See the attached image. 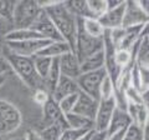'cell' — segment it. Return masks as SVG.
I'll use <instances>...</instances> for the list:
<instances>
[{
    "mask_svg": "<svg viewBox=\"0 0 149 140\" xmlns=\"http://www.w3.org/2000/svg\"><path fill=\"white\" fill-rule=\"evenodd\" d=\"M39 5L49 15L50 20L54 23L62 40L68 44L71 50L74 53L78 19L68 11V9L65 6V1H61V0H57V1L56 0L39 1Z\"/></svg>",
    "mask_w": 149,
    "mask_h": 140,
    "instance_id": "obj_1",
    "label": "cell"
},
{
    "mask_svg": "<svg viewBox=\"0 0 149 140\" xmlns=\"http://www.w3.org/2000/svg\"><path fill=\"white\" fill-rule=\"evenodd\" d=\"M1 57L5 59L6 64L14 70V73L21 79V81L26 86H29L34 91L37 89H45L44 81L37 76V74L35 71L32 58L21 57V55L13 53L6 45L3 48Z\"/></svg>",
    "mask_w": 149,
    "mask_h": 140,
    "instance_id": "obj_2",
    "label": "cell"
},
{
    "mask_svg": "<svg viewBox=\"0 0 149 140\" xmlns=\"http://www.w3.org/2000/svg\"><path fill=\"white\" fill-rule=\"evenodd\" d=\"M42 9L36 0H17L13 16V29H29Z\"/></svg>",
    "mask_w": 149,
    "mask_h": 140,
    "instance_id": "obj_3",
    "label": "cell"
},
{
    "mask_svg": "<svg viewBox=\"0 0 149 140\" xmlns=\"http://www.w3.org/2000/svg\"><path fill=\"white\" fill-rule=\"evenodd\" d=\"M21 123L22 115L20 110L10 101L0 99V136L16 132Z\"/></svg>",
    "mask_w": 149,
    "mask_h": 140,
    "instance_id": "obj_4",
    "label": "cell"
},
{
    "mask_svg": "<svg viewBox=\"0 0 149 140\" xmlns=\"http://www.w3.org/2000/svg\"><path fill=\"white\" fill-rule=\"evenodd\" d=\"M103 50V38H92L87 35L82 30L80 19H78L77 28V36H76V45H74V54L78 62H83L86 58Z\"/></svg>",
    "mask_w": 149,
    "mask_h": 140,
    "instance_id": "obj_5",
    "label": "cell"
},
{
    "mask_svg": "<svg viewBox=\"0 0 149 140\" xmlns=\"http://www.w3.org/2000/svg\"><path fill=\"white\" fill-rule=\"evenodd\" d=\"M106 75V69H101L96 70V71L80 74L74 79V81H76V85L80 93H83V94L91 96L92 99L100 101V86Z\"/></svg>",
    "mask_w": 149,
    "mask_h": 140,
    "instance_id": "obj_6",
    "label": "cell"
},
{
    "mask_svg": "<svg viewBox=\"0 0 149 140\" xmlns=\"http://www.w3.org/2000/svg\"><path fill=\"white\" fill-rule=\"evenodd\" d=\"M116 108H117V103H116L114 96L111 98V99L100 100L95 120H93V130L107 133L109 121L112 119V115H113Z\"/></svg>",
    "mask_w": 149,
    "mask_h": 140,
    "instance_id": "obj_7",
    "label": "cell"
},
{
    "mask_svg": "<svg viewBox=\"0 0 149 140\" xmlns=\"http://www.w3.org/2000/svg\"><path fill=\"white\" fill-rule=\"evenodd\" d=\"M50 43H51L50 40L41 38V39H31L25 41H15V43H5V45L13 53L17 55L26 58H34Z\"/></svg>",
    "mask_w": 149,
    "mask_h": 140,
    "instance_id": "obj_8",
    "label": "cell"
},
{
    "mask_svg": "<svg viewBox=\"0 0 149 140\" xmlns=\"http://www.w3.org/2000/svg\"><path fill=\"white\" fill-rule=\"evenodd\" d=\"M30 29L35 30L41 38L47 39L50 41H63L62 38L60 36L57 29L55 28L54 23L50 20L49 15L45 13V10L40 13V15L37 16V19L35 20Z\"/></svg>",
    "mask_w": 149,
    "mask_h": 140,
    "instance_id": "obj_9",
    "label": "cell"
},
{
    "mask_svg": "<svg viewBox=\"0 0 149 140\" xmlns=\"http://www.w3.org/2000/svg\"><path fill=\"white\" fill-rule=\"evenodd\" d=\"M60 124L63 128H68L66 123V115L62 113V110L60 109L57 101H55L50 96V99L46 101V104L42 106V128L47 127L50 124Z\"/></svg>",
    "mask_w": 149,
    "mask_h": 140,
    "instance_id": "obj_10",
    "label": "cell"
},
{
    "mask_svg": "<svg viewBox=\"0 0 149 140\" xmlns=\"http://www.w3.org/2000/svg\"><path fill=\"white\" fill-rule=\"evenodd\" d=\"M149 15L138 6L137 1H125V10L122 28H130L148 24Z\"/></svg>",
    "mask_w": 149,
    "mask_h": 140,
    "instance_id": "obj_11",
    "label": "cell"
},
{
    "mask_svg": "<svg viewBox=\"0 0 149 140\" xmlns=\"http://www.w3.org/2000/svg\"><path fill=\"white\" fill-rule=\"evenodd\" d=\"M97 106H98V101L97 100L92 99L91 96L78 91V98H77L76 104H74L72 113L81 115L83 118H87L88 120L93 121L95 120V116H96Z\"/></svg>",
    "mask_w": 149,
    "mask_h": 140,
    "instance_id": "obj_12",
    "label": "cell"
},
{
    "mask_svg": "<svg viewBox=\"0 0 149 140\" xmlns=\"http://www.w3.org/2000/svg\"><path fill=\"white\" fill-rule=\"evenodd\" d=\"M124 10H125V1H123L117 8L111 9V10H107L103 15L98 19L100 24L103 26L104 30H113V29L122 28Z\"/></svg>",
    "mask_w": 149,
    "mask_h": 140,
    "instance_id": "obj_13",
    "label": "cell"
},
{
    "mask_svg": "<svg viewBox=\"0 0 149 140\" xmlns=\"http://www.w3.org/2000/svg\"><path fill=\"white\" fill-rule=\"evenodd\" d=\"M60 64V71H61V76L68 78L74 80L78 75H80V62L73 51H68V53L63 54L61 58H58Z\"/></svg>",
    "mask_w": 149,
    "mask_h": 140,
    "instance_id": "obj_14",
    "label": "cell"
},
{
    "mask_svg": "<svg viewBox=\"0 0 149 140\" xmlns=\"http://www.w3.org/2000/svg\"><path fill=\"white\" fill-rule=\"evenodd\" d=\"M76 93H78V88L76 85V81L72 80V79L61 76L60 80L57 81V84H56L55 89L51 93V98H52L55 101H60L61 99H63V98L76 94Z\"/></svg>",
    "mask_w": 149,
    "mask_h": 140,
    "instance_id": "obj_15",
    "label": "cell"
},
{
    "mask_svg": "<svg viewBox=\"0 0 149 140\" xmlns=\"http://www.w3.org/2000/svg\"><path fill=\"white\" fill-rule=\"evenodd\" d=\"M130 124H132V120H130V118L128 116L127 111L117 106V108L114 109V113L112 115V119L109 121L108 129H107V134H111V133L117 132V130L128 128Z\"/></svg>",
    "mask_w": 149,
    "mask_h": 140,
    "instance_id": "obj_16",
    "label": "cell"
},
{
    "mask_svg": "<svg viewBox=\"0 0 149 140\" xmlns=\"http://www.w3.org/2000/svg\"><path fill=\"white\" fill-rule=\"evenodd\" d=\"M104 53L103 50L98 51V53L91 55V57L86 58L83 62L80 63V73L85 74V73H91V71H96V70H101L104 69Z\"/></svg>",
    "mask_w": 149,
    "mask_h": 140,
    "instance_id": "obj_17",
    "label": "cell"
},
{
    "mask_svg": "<svg viewBox=\"0 0 149 140\" xmlns=\"http://www.w3.org/2000/svg\"><path fill=\"white\" fill-rule=\"evenodd\" d=\"M68 51H72V50L67 43H65V41H51V43L49 45H46L37 55L50 58V59H58V58H61L63 54L68 53Z\"/></svg>",
    "mask_w": 149,
    "mask_h": 140,
    "instance_id": "obj_18",
    "label": "cell"
},
{
    "mask_svg": "<svg viewBox=\"0 0 149 140\" xmlns=\"http://www.w3.org/2000/svg\"><path fill=\"white\" fill-rule=\"evenodd\" d=\"M31 39H41V36L32 29H11L5 35V43H15V41H25ZM44 39V38H42Z\"/></svg>",
    "mask_w": 149,
    "mask_h": 140,
    "instance_id": "obj_19",
    "label": "cell"
},
{
    "mask_svg": "<svg viewBox=\"0 0 149 140\" xmlns=\"http://www.w3.org/2000/svg\"><path fill=\"white\" fill-rule=\"evenodd\" d=\"M80 24L82 30L86 33L87 35L92 36V38H103L104 29L103 26L100 24L98 19H93V18H86V19H80Z\"/></svg>",
    "mask_w": 149,
    "mask_h": 140,
    "instance_id": "obj_20",
    "label": "cell"
},
{
    "mask_svg": "<svg viewBox=\"0 0 149 140\" xmlns=\"http://www.w3.org/2000/svg\"><path fill=\"white\" fill-rule=\"evenodd\" d=\"M65 6H66L68 9V11L71 13L73 16H76L77 19L91 18L87 1H76V0H71V1H65Z\"/></svg>",
    "mask_w": 149,
    "mask_h": 140,
    "instance_id": "obj_21",
    "label": "cell"
},
{
    "mask_svg": "<svg viewBox=\"0 0 149 140\" xmlns=\"http://www.w3.org/2000/svg\"><path fill=\"white\" fill-rule=\"evenodd\" d=\"M32 60H34V66H35V71L37 74V76L45 84L46 78L49 75L51 64H52V59L41 57V55H36V57L32 58Z\"/></svg>",
    "mask_w": 149,
    "mask_h": 140,
    "instance_id": "obj_22",
    "label": "cell"
},
{
    "mask_svg": "<svg viewBox=\"0 0 149 140\" xmlns=\"http://www.w3.org/2000/svg\"><path fill=\"white\" fill-rule=\"evenodd\" d=\"M66 123L67 127L72 129H93V121L74 113L66 115Z\"/></svg>",
    "mask_w": 149,
    "mask_h": 140,
    "instance_id": "obj_23",
    "label": "cell"
},
{
    "mask_svg": "<svg viewBox=\"0 0 149 140\" xmlns=\"http://www.w3.org/2000/svg\"><path fill=\"white\" fill-rule=\"evenodd\" d=\"M65 129L66 128H63L62 125L55 123L42 128L41 132H37V133H39L41 140H60Z\"/></svg>",
    "mask_w": 149,
    "mask_h": 140,
    "instance_id": "obj_24",
    "label": "cell"
},
{
    "mask_svg": "<svg viewBox=\"0 0 149 140\" xmlns=\"http://www.w3.org/2000/svg\"><path fill=\"white\" fill-rule=\"evenodd\" d=\"M114 63L119 69L129 68L134 63L132 51L129 50H116L114 53Z\"/></svg>",
    "mask_w": 149,
    "mask_h": 140,
    "instance_id": "obj_25",
    "label": "cell"
},
{
    "mask_svg": "<svg viewBox=\"0 0 149 140\" xmlns=\"http://www.w3.org/2000/svg\"><path fill=\"white\" fill-rule=\"evenodd\" d=\"M88 10H90V15L93 19H100L107 11V3L106 0H87Z\"/></svg>",
    "mask_w": 149,
    "mask_h": 140,
    "instance_id": "obj_26",
    "label": "cell"
},
{
    "mask_svg": "<svg viewBox=\"0 0 149 140\" xmlns=\"http://www.w3.org/2000/svg\"><path fill=\"white\" fill-rule=\"evenodd\" d=\"M15 5H16L15 0H0V18L3 20L13 24Z\"/></svg>",
    "mask_w": 149,
    "mask_h": 140,
    "instance_id": "obj_27",
    "label": "cell"
},
{
    "mask_svg": "<svg viewBox=\"0 0 149 140\" xmlns=\"http://www.w3.org/2000/svg\"><path fill=\"white\" fill-rule=\"evenodd\" d=\"M114 91H116V88L113 81H112V79L108 75H106L100 86V100H106V99L113 98Z\"/></svg>",
    "mask_w": 149,
    "mask_h": 140,
    "instance_id": "obj_28",
    "label": "cell"
},
{
    "mask_svg": "<svg viewBox=\"0 0 149 140\" xmlns=\"http://www.w3.org/2000/svg\"><path fill=\"white\" fill-rule=\"evenodd\" d=\"M93 129H72V128H67L63 130V133L61 135L60 140H81L83 136L92 132Z\"/></svg>",
    "mask_w": 149,
    "mask_h": 140,
    "instance_id": "obj_29",
    "label": "cell"
},
{
    "mask_svg": "<svg viewBox=\"0 0 149 140\" xmlns=\"http://www.w3.org/2000/svg\"><path fill=\"white\" fill-rule=\"evenodd\" d=\"M77 98H78V93L72 94V95H68L66 98H63V99H61L60 101H57L60 109L62 110V113L65 115L72 113V110L74 108V104H76V101H77Z\"/></svg>",
    "mask_w": 149,
    "mask_h": 140,
    "instance_id": "obj_30",
    "label": "cell"
},
{
    "mask_svg": "<svg viewBox=\"0 0 149 140\" xmlns=\"http://www.w3.org/2000/svg\"><path fill=\"white\" fill-rule=\"evenodd\" d=\"M124 99L127 103L130 104H136V105H143V100H142V93H139L138 90H136L133 86H129L124 90L123 93Z\"/></svg>",
    "mask_w": 149,
    "mask_h": 140,
    "instance_id": "obj_31",
    "label": "cell"
},
{
    "mask_svg": "<svg viewBox=\"0 0 149 140\" xmlns=\"http://www.w3.org/2000/svg\"><path fill=\"white\" fill-rule=\"evenodd\" d=\"M143 129L137 124H130L125 130L123 140H143Z\"/></svg>",
    "mask_w": 149,
    "mask_h": 140,
    "instance_id": "obj_32",
    "label": "cell"
},
{
    "mask_svg": "<svg viewBox=\"0 0 149 140\" xmlns=\"http://www.w3.org/2000/svg\"><path fill=\"white\" fill-rule=\"evenodd\" d=\"M50 93L47 90L45 89H37L34 91V95H32V99H34V101L36 103L37 105H40L41 108L46 104V101H47L50 99Z\"/></svg>",
    "mask_w": 149,
    "mask_h": 140,
    "instance_id": "obj_33",
    "label": "cell"
},
{
    "mask_svg": "<svg viewBox=\"0 0 149 140\" xmlns=\"http://www.w3.org/2000/svg\"><path fill=\"white\" fill-rule=\"evenodd\" d=\"M125 130H127V128L117 130V132L111 133V134H107V139L106 140H123L124 135H125Z\"/></svg>",
    "mask_w": 149,
    "mask_h": 140,
    "instance_id": "obj_34",
    "label": "cell"
},
{
    "mask_svg": "<svg viewBox=\"0 0 149 140\" xmlns=\"http://www.w3.org/2000/svg\"><path fill=\"white\" fill-rule=\"evenodd\" d=\"M8 24H10V23L3 20L1 18H0V44H1V41L4 40V38H5V35L9 33V30H8Z\"/></svg>",
    "mask_w": 149,
    "mask_h": 140,
    "instance_id": "obj_35",
    "label": "cell"
},
{
    "mask_svg": "<svg viewBox=\"0 0 149 140\" xmlns=\"http://www.w3.org/2000/svg\"><path fill=\"white\" fill-rule=\"evenodd\" d=\"M106 139H107L106 132H96V130H92L88 140H106Z\"/></svg>",
    "mask_w": 149,
    "mask_h": 140,
    "instance_id": "obj_36",
    "label": "cell"
},
{
    "mask_svg": "<svg viewBox=\"0 0 149 140\" xmlns=\"http://www.w3.org/2000/svg\"><path fill=\"white\" fill-rule=\"evenodd\" d=\"M25 140H41L39 133L36 132V130H30V132H27V134L24 136Z\"/></svg>",
    "mask_w": 149,
    "mask_h": 140,
    "instance_id": "obj_37",
    "label": "cell"
},
{
    "mask_svg": "<svg viewBox=\"0 0 149 140\" xmlns=\"http://www.w3.org/2000/svg\"><path fill=\"white\" fill-rule=\"evenodd\" d=\"M106 3H107V10H111V9L119 6L123 3V0H106Z\"/></svg>",
    "mask_w": 149,
    "mask_h": 140,
    "instance_id": "obj_38",
    "label": "cell"
},
{
    "mask_svg": "<svg viewBox=\"0 0 149 140\" xmlns=\"http://www.w3.org/2000/svg\"><path fill=\"white\" fill-rule=\"evenodd\" d=\"M137 3H138V6L141 8L146 14L149 15V1L148 0H138Z\"/></svg>",
    "mask_w": 149,
    "mask_h": 140,
    "instance_id": "obj_39",
    "label": "cell"
},
{
    "mask_svg": "<svg viewBox=\"0 0 149 140\" xmlns=\"http://www.w3.org/2000/svg\"><path fill=\"white\" fill-rule=\"evenodd\" d=\"M8 66L9 65L6 64L5 59H4L1 57V54H0V76H4V74H5L6 70H8Z\"/></svg>",
    "mask_w": 149,
    "mask_h": 140,
    "instance_id": "obj_40",
    "label": "cell"
},
{
    "mask_svg": "<svg viewBox=\"0 0 149 140\" xmlns=\"http://www.w3.org/2000/svg\"><path fill=\"white\" fill-rule=\"evenodd\" d=\"M4 140H25L24 136H20V138H11V139H4Z\"/></svg>",
    "mask_w": 149,
    "mask_h": 140,
    "instance_id": "obj_41",
    "label": "cell"
},
{
    "mask_svg": "<svg viewBox=\"0 0 149 140\" xmlns=\"http://www.w3.org/2000/svg\"><path fill=\"white\" fill-rule=\"evenodd\" d=\"M4 81H5V78H4V76H0V86H1L3 84H4Z\"/></svg>",
    "mask_w": 149,
    "mask_h": 140,
    "instance_id": "obj_42",
    "label": "cell"
}]
</instances>
